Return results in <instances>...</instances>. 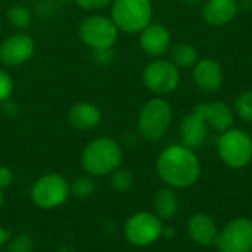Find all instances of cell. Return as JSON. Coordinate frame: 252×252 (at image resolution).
<instances>
[{"instance_id": "5", "label": "cell", "mask_w": 252, "mask_h": 252, "mask_svg": "<svg viewBox=\"0 0 252 252\" xmlns=\"http://www.w3.org/2000/svg\"><path fill=\"white\" fill-rule=\"evenodd\" d=\"M112 22L126 32H140L152 21L151 0H115L112 4Z\"/></svg>"}, {"instance_id": "22", "label": "cell", "mask_w": 252, "mask_h": 252, "mask_svg": "<svg viewBox=\"0 0 252 252\" xmlns=\"http://www.w3.org/2000/svg\"><path fill=\"white\" fill-rule=\"evenodd\" d=\"M111 188L115 190V192H127L133 188V183H134V179H133V174L126 170V168H117L115 171L111 173Z\"/></svg>"}, {"instance_id": "1", "label": "cell", "mask_w": 252, "mask_h": 252, "mask_svg": "<svg viewBox=\"0 0 252 252\" xmlns=\"http://www.w3.org/2000/svg\"><path fill=\"white\" fill-rule=\"evenodd\" d=\"M157 173L167 186L188 189L199 180L201 162L190 148L185 145H171L159 154L157 159Z\"/></svg>"}, {"instance_id": "24", "label": "cell", "mask_w": 252, "mask_h": 252, "mask_svg": "<svg viewBox=\"0 0 252 252\" xmlns=\"http://www.w3.org/2000/svg\"><path fill=\"white\" fill-rule=\"evenodd\" d=\"M235 111L239 118L252 124V90H245L236 97Z\"/></svg>"}, {"instance_id": "13", "label": "cell", "mask_w": 252, "mask_h": 252, "mask_svg": "<svg viewBox=\"0 0 252 252\" xmlns=\"http://www.w3.org/2000/svg\"><path fill=\"white\" fill-rule=\"evenodd\" d=\"M193 109H196L204 117L207 126L216 131L224 133L233 127V123H235L233 111L224 102H219V100L208 102V103L204 102V103L196 105Z\"/></svg>"}, {"instance_id": "20", "label": "cell", "mask_w": 252, "mask_h": 252, "mask_svg": "<svg viewBox=\"0 0 252 252\" xmlns=\"http://www.w3.org/2000/svg\"><path fill=\"white\" fill-rule=\"evenodd\" d=\"M198 52L189 43H179L170 47V62L180 68H192L198 62Z\"/></svg>"}, {"instance_id": "3", "label": "cell", "mask_w": 252, "mask_h": 252, "mask_svg": "<svg viewBox=\"0 0 252 252\" xmlns=\"http://www.w3.org/2000/svg\"><path fill=\"white\" fill-rule=\"evenodd\" d=\"M171 121L173 111L168 102L161 97H154L143 105L137 120V130L143 139L157 142L167 134Z\"/></svg>"}, {"instance_id": "23", "label": "cell", "mask_w": 252, "mask_h": 252, "mask_svg": "<svg viewBox=\"0 0 252 252\" xmlns=\"http://www.w3.org/2000/svg\"><path fill=\"white\" fill-rule=\"evenodd\" d=\"M7 19L13 27L24 30V28H28L31 25L32 16H31V12L25 6L16 4L7 10Z\"/></svg>"}, {"instance_id": "16", "label": "cell", "mask_w": 252, "mask_h": 252, "mask_svg": "<svg viewBox=\"0 0 252 252\" xmlns=\"http://www.w3.org/2000/svg\"><path fill=\"white\" fill-rule=\"evenodd\" d=\"M140 46L149 56H162L171 47V35L161 24H149L140 31Z\"/></svg>"}, {"instance_id": "11", "label": "cell", "mask_w": 252, "mask_h": 252, "mask_svg": "<svg viewBox=\"0 0 252 252\" xmlns=\"http://www.w3.org/2000/svg\"><path fill=\"white\" fill-rule=\"evenodd\" d=\"M34 40L27 34H13L0 44V61L4 65L16 66L25 63L34 55Z\"/></svg>"}, {"instance_id": "32", "label": "cell", "mask_w": 252, "mask_h": 252, "mask_svg": "<svg viewBox=\"0 0 252 252\" xmlns=\"http://www.w3.org/2000/svg\"><path fill=\"white\" fill-rule=\"evenodd\" d=\"M0 252H6V251H1V250H0Z\"/></svg>"}, {"instance_id": "30", "label": "cell", "mask_w": 252, "mask_h": 252, "mask_svg": "<svg viewBox=\"0 0 252 252\" xmlns=\"http://www.w3.org/2000/svg\"><path fill=\"white\" fill-rule=\"evenodd\" d=\"M185 3H188V4H201L204 0H183Z\"/></svg>"}, {"instance_id": "18", "label": "cell", "mask_w": 252, "mask_h": 252, "mask_svg": "<svg viewBox=\"0 0 252 252\" xmlns=\"http://www.w3.org/2000/svg\"><path fill=\"white\" fill-rule=\"evenodd\" d=\"M100 120H102V114L99 108L89 102H78L74 106H71L68 112L69 124L74 128L83 130V131L93 130L94 127L99 126Z\"/></svg>"}, {"instance_id": "6", "label": "cell", "mask_w": 252, "mask_h": 252, "mask_svg": "<svg viewBox=\"0 0 252 252\" xmlns=\"http://www.w3.org/2000/svg\"><path fill=\"white\" fill-rule=\"evenodd\" d=\"M217 151L227 167L235 170L244 168L252 159V137L241 128H230L221 133Z\"/></svg>"}, {"instance_id": "28", "label": "cell", "mask_w": 252, "mask_h": 252, "mask_svg": "<svg viewBox=\"0 0 252 252\" xmlns=\"http://www.w3.org/2000/svg\"><path fill=\"white\" fill-rule=\"evenodd\" d=\"M83 9H102L111 3V0H74Z\"/></svg>"}, {"instance_id": "10", "label": "cell", "mask_w": 252, "mask_h": 252, "mask_svg": "<svg viewBox=\"0 0 252 252\" xmlns=\"http://www.w3.org/2000/svg\"><path fill=\"white\" fill-rule=\"evenodd\" d=\"M143 83L155 94H168L180 83V71L170 61L158 59L151 62L143 71Z\"/></svg>"}, {"instance_id": "4", "label": "cell", "mask_w": 252, "mask_h": 252, "mask_svg": "<svg viewBox=\"0 0 252 252\" xmlns=\"http://www.w3.org/2000/svg\"><path fill=\"white\" fill-rule=\"evenodd\" d=\"M71 195L68 180L56 173H47L38 177L30 190L31 201L41 210H55L66 202Z\"/></svg>"}, {"instance_id": "9", "label": "cell", "mask_w": 252, "mask_h": 252, "mask_svg": "<svg viewBox=\"0 0 252 252\" xmlns=\"http://www.w3.org/2000/svg\"><path fill=\"white\" fill-rule=\"evenodd\" d=\"M219 252H252V221L236 217L229 221L216 239Z\"/></svg>"}, {"instance_id": "31", "label": "cell", "mask_w": 252, "mask_h": 252, "mask_svg": "<svg viewBox=\"0 0 252 252\" xmlns=\"http://www.w3.org/2000/svg\"><path fill=\"white\" fill-rule=\"evenodd\" d=\"M3 205V190H0V208Z\"/></svg>"}, {"instance_id": "12", "label": "cell", "mask_w": 252, "mask_h": 252, "mask_svg": "<svg viewBox=\"0 0 252 252\" xmlns=\"http://www.w3.org/2000/svg\"><path fill=\"white\" fill-rule=\"evenodd\" d=\"M193 81L204 93H216L223 84V69L211 58L199 59L193 66Z\"/></svg>"}, {"instance_id": "14", "label": "cell", "mask_w": 252, "mask_h": 252, "mask_svg": "<svg viewBox=\"0 0 252 252\" xmlns=\"http://www.w3.org/2000/svg\"><path fill=\"white\" fill-rule=\"evenodd\" d=\"M207 136H208V126L204 117L196 109H193L182 120L180 123L182 145L190 148L192 151H196L205 143Z\"/></svg>"}, {"instance_id": "17", "label": "cell", "mask_w": 252, "mask_h": 252, "mask_svg": "<svg viewBox=\"0 0 252 252\" xmlns=\"http://www.w3.org/2000/svg\"><path fill=\"white\" fill-rule=\"evenodd\" d=\"M238 12V0H207L202 7V18L211 27H223L230 24Z\"/></svg>"}, {"instance_id": "25", "label": "cell", "mask_w": 252, "mask_h": 252, "mask_svg": "<svg viewBox=\"0 0 252 252\" xmlns=\"http://www.w3.org/2000/svg\"><path fill=\"white\" fill-rule=\"evenodd\" d=\"M6 252H32L35 242L31 235L28 233H19L16 236H10L9 242L6 244Z\"/></svg>"}, {"instance_id": "29", "label": "cell", "mask_w": 252, "mask_h": 252, "mask_svg": "<svg viewBox=\"0 0 252 252\" xmlns=\"http://www.w3.org/2000/svg\"><path fill=\"white\" fill-rule=\"evenodd\" d=\"M9 239H10V232L4 226L0 224V250L9 242Z\"/></svg>"}, {"instance_id": "19", "label": "cell", "mask_w": 252, "mask_h": 252, "mask_svg": "<svg viewBox=\"0 0 252 252\" xmlns=\"http://www.w3.org/2000/svg\"><path fill=\"white\" fill-rule=\"evenodd\" d=\"M154 213L161 220H171L180 208V198L174 188H162L154 195Z\"/></svg>"}, {"instance_id": "27", "label": "cell", "mask_w": 252, "mask_h": 252, "mask_svg": "<svg viewBox=\"0 0 252 252\" xmlns=\"http://www.w3.org/2000/svg\"><path fill=\"white\" fill-rule=\"evenodd\" d=\"M13 182V173L9 167L0 165V190L9 188Z\"/></svg>"}, {"instance_id": "7", "label": "cell", "mask_w": 252, "mask_h": 252, "mask_svg": "<svg viewBox=\"0 0 252 252\" xmlns=\"http://www.w3.org/2000/svg\"><path fill=\"white\" fill-rule=\"evenodd\" d=\"M162 220L149 211H139L128 217L124 226V236L127 242L134 247H149L162 238Z\"/></svg>"}, {"instance_id": "8", "label": "cell", "mask_w": 252, "mask_h": 252, "mask_svg": "<svg viewBox=\"0 0 252 252\" xmlns=\"http://www.w3.org/2000/svg\"><path fill=\"white\" fill-rule=\"evenodd\" d=\"M78 31L81 40L94 50L111 49L115 44L118 35V28L112 19L100 15L84 19Z\"/></svg>"}, {"instance_id": "21", "label": "cell", "mask_w": 252, "mask_h": 252, "mask_svg": "<svg viewBox=\"0 0 252 252\" xmlns=\"http://www.w3.org/2000/svg\"><path fill=\"white\" fill-rule=\"evenodd\" d=\"M69 189H71V195L78 198V199H86V198H90L94 190H96V183L93 180L92 176H81V177H77L71 185H69Z\"/></svg>"}, {"instance_id": "26", "label": "cell", "mask_w": 252, "mask_h": 252, "mask_svg": "<svg viewBox=\"0 0 252 252\" xmlns=\"http://www.w3.org/2000/svg\"><path fill=\"white\" fill-rule=\"evenodd\" d=\"M12 92H13V81L10 75L0 69V102L7 100Z\"/></svg>"}, {"instance_id": "15", "label": "cell", "mask_w": 252, "mask_h": 252, "mask_svg": "<svg viewBox=\"0 0 252 252\" xmlns=\"http://www.w3.org/2000/svg\"><path fill=\"white\" fill-rule=\"evenodd\" d=\"M188 235L196 245L211 247L219 236V227L210 214L196 213L188 220Z\"/></svg>"}, {"instance_id": "2", "label": "cell", "mask_w": 252, "mask_h": 252, "mask_svg": "<svg viewBox=\"0 0 252 252\" xmlns=\"http://www.w3.org/2000/svg\"><path fill=\"white\" fill-rule=\"evenodd\" d=\"M123 151L117 140L99 137L90 142L81 155V167L92 177H103L121 167Z\"/></svg>"}]
</instances>
